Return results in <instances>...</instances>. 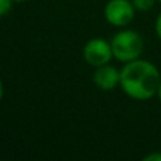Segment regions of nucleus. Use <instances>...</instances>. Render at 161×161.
I'll return each mask as SVG.
<instances>
[{
    "instance_id": "1",
    "label": "nucleus",
    "mask_w": 161,
    "mask_h": 161,
    "mask_svg": "<svg viewBox=\"0 0 161 161\" xmlns=\"http://www.w3.org/2000/svg\"><path fill=\"white\" fill-rule=\"evenodd\" d=\"M161 75L157 67L146 59L126 62L120 69V88L136 100H148L158 92Z\"/></svg>"
},
{
    "instance_id": "2",
    "label": "nucleus",
    "mask_w": 161,
    "mask_h": 161,
    "mask_svg": "<svg viewBox=\"0 0 161 161\" xmlns=\"http://www.w3.org/2000/svg\"><path fill=\"white\" fill-rule=\"evenodd\" d=\"M110 44L114 58L125 64L139 59L144 50L143 37L134 30H122L116 33Z\"/></svg>"
},
{
    "instance_id": "3",
    "label": "nucleus",
    "mask_w": 161,
    "mask_h": 161,
    "mask_svg": "<svg viewBox=\"0 0 161 161\" xmlns=\"http://www.w3.org/2000/svg\"><path fill=\"white\" fill-rule=\"evenodd\" d=\"M105 19L113 27H125L134 19L136 7L129 0H109L105 6Z\"/></svg>"
},
{
    "instance_id": "4",
    "label": "nucleus",
    "mask_w": 161,
    "mask_h": 161,
    "mask_svg": "<svg viewBox=\"0 0 161 161\" xmlns=\"http://www.w3.org/2000/svg\"><path fill=\"white\" fill-rule=\"evenodd\" d=\"M113 57L112 44L103 38H92L83 47V59L93 68L109 64Z\"/></svg>"
},
{
    "instance_id": "5",
    "label": "nucleus",
    "mask_w": 161,
    "mask_h": 161,
    "mask_svg": "<svg viewBox=\"0 0 161 161\" xmlns=\"http://www.w3.org/2000/svg\"><path fill=\"white\" fill-rule=\"evenodd\" d=\"M93 83L102 91H112L120 86V71L110 64L97 67L93 72Z\"/></svg>"
},
{
    "instance_id": "6",
    "label": "nucleus",
    "mask_w": 161,
    "mask_h": 161,
    "mask_svg": "<svg viewBox=\"0 0 161 161\" xmlns=\"http://www.w3.org/2000/svg\"><path fill=\"white\" fill-rule=\"evenodd\" d=\"M136 7V10L139 11H148L153 8V6L156 4L157 0H131Z\"/></svg>"
},
{
    "instance_id": "7",
    "label": "nucleus",
    "mask_w": 161,
    "mask_h": 161,
    "mask_svg": "<svg viewBox=\"0 0 161 161\" xmlns=\"http://www.w3.org/2000/svg\"><path fill=\"white\" fill-rule=\"evenodd\" d=\"M14 0H0V16H6L11 10Z\"/></svg>"
},
{
    "instance_id": "8",
    "label": "nucleus",
    "mask_w": 161,
    "mask_h": 161,
    "mask_svg": "<svg viewBox=\"0 0 161 161\" xmlns=\"http://www.w3.org/2000/svg\"><path fill=\"white\" fill-rule=\"evenodd\" d=\"M144 161H161V153H153V154H148V156H146Z\"/></svg>"
},
{
    "instance_id": "9",
    "label": "nucleus",
    "mask_w": 161,
    "mask_h": 161,
    "mask_svg": "<svg viewBox=\"0 0 161 161\" xmlns=\"http://www.w3.org/2000/svg\"><path fill=\"white\" fill-rule=\"evenodd\" d=\"M156 33L158 36V38L161 40V13L158 14V17L156 20Z\"/></svg>"
},
{
    "instance_id": "10",
    "label": "nucleus",
    "mask_w": 161,
    "mask_h": 161,
    "mask_svg": "<svg viewBox=\"0 0 161 161\" xmlns=\"http://www.w3.org/2000/svg\"><path fill=\"white\" fill-rule=\"evenodd\" d=\"M157 95H158V99L161 100V83H160V88H158V92H157Z\"/></svg>"
},
{
    "instance_id": "11",
    "label": "nucleus",
    "mask_w": 161,
    "mask_h": 161,
    "mask_svg": "<svg viewBox=\"0 0 161 161\" xmlns=\"http://www.w3.org/2000/svg\"><path fill=\"white\" fill-rule=\"evenodd\" d=\"M14 2H25V0H14Z\"/></svg>"
},
{
    "instance_id": "12",
    "label": "nucleus",
    "mask_w": 161,
    "mask_h": 161,
    "mask_svg": "<svg viewBox=\"0 0 161 161\" xmlns=\"http://www.w3.org/2000/svg\"><path fill=\"white\" fill-rule=\"evenodd\" d=\"M158 2H160V3H161V0H158Z\"/></svg>"
}]
</instances>
